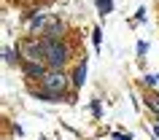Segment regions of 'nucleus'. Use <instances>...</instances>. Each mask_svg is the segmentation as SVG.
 I'll return each mask as SVG.
<instances>
[{
  "mask_svg": "<svg viewBox=\"0 0 159 140\" xmlns=\"http://www.w3.org/2000/svg\"><path fill=\"white\" fill-rule=\"evenodd\" d=\"M43 57L49 59V65H62V62H65V46L49 41L46 46H43Z\"/></svg>",
  "mask_w": 159,
  "mask_h": 140,
  "instance_id": "f257e3e1",
  "label": "nucleus"
},
{
  "mask_svg": "<svg viewBox=\"0 0 159 140\" xmlns=\"http://www.w3.org/2000/svg\"><path fill=\"white\" fill-rule=\"evenodd\" d=\"M43 81H46L49 89H57V92L65 89V78H62L59 73H46V75H43Z\"/></svg>",
  "mask_w": 159,
  "mask_h": 140,
  "instance_id": "f03ea898",
  "label": "nucleus"
},
{
  "mask_svg": "<svg viewBox=\"0 0 159 140\" xmlns=\"http://www.w3.org/2000/svg\"><path fill=\"white\" fill-rule=\"evenodd\" d=\"M25 54H27L30 59H38V57L43 54V49H41V46H33V43H27V46H25Z\"/></svg>",
  "mask_w": 159,
  "mask_h": 140,
  "instance_id": "7ed1b4c3",
  "label": "nucleus"
},
{
  "mask_svg": "<svg viewBox=\"0 0 159 140\" xmlns=\"http://www.w3.org/2000/svg\"><path fill=\"white\" fill-rule=\"evenodd\" d=\"M46 33H49V35H59V33H62V27H59V22H57V19H51V22H49Z\"/></svg>",
  "mask_w": 159,
  "mask_h": 140,
  "instance_id": "20e7f679",
  "label": "nucleus"
},
{
  "mask_svg": "<svg viewBox=\"0 0 159 140\" xmlns=\"http://www.w3.org/2000/svg\"><path fill=\"white\" fill-rule=\"evenodd\" d=\"M84 70H86V65H81V67H78V70H75V84H78V86H81V84H84Z\"/></svg>",
  "mask_w": 159,
  "mask_h": 140,
  "instance_id": "39448f33",
  "label": "nucleus"
},
{
  "mask_svg": "<svg viewBox=\"0 0 159 140\" xmlns=\"http://www.w3.org/2000/svg\"><path fill=\"white\" fill-rule=\"evenodd\" d=\"M111 8H113V6H111V0H100V11H102V14H108Z\"/></svg>",
  "mask_w": 159,
  "mask_h": 140,
  "instance_id": "423d86ee",
  "label": "nucleus"
},
{
  "mask_svg": "<svg viewBox=\"0 0 159 140\" xmlns=\"http://www.w3.org/2000/svg\"><path fill=\"white\" fill-rule=\"evenodd\" d=\"M154 129H157V135H159V124H157V127H154Z\"/></svg>",
  "mask_w": 159,
  "mask_h": 140,
  "instance_id": "0eeeda50",
  "label": "nucleus"
}]
</instances>
